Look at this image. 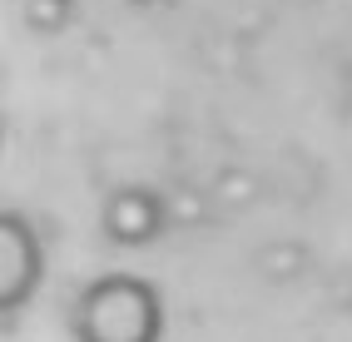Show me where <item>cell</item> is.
<instances>
[{"label": "cell", "mask_w": 352, "mask_h": 342, "mask_svg": "<svg viewBox=\"0 0 352 342\" xmlns=\"http://www.w3.org/2000/svg\"><path fill=\"white\" fill-rule=\"evenodd\" d=\"M25 25L35 35H60L69 25V0H25Z\"/></svg>", "instance_id": "277c9868"}, {"label": "cell", "mask_w": 352, "mask_h": 342, "mask_svg": "<svg viewBox=\"0 0 352 342\" xmlns=\"http://www.w3.org/2000/svg\"><path fill=\"white\" fill-rule=\"evenodd\" d=\"M69 328L80 342H159L164 332L159 288L134 273H109L80 293Z\"/></svg>", "instance_id": "6da1fadb"}, {"label": "cell", "mask_w": 352, "mask_h": 342, "mask_svg": "<svg viewBox=\"0 0 352 342\" xmlns=\"http://www.w3.org/2000/svg\"><path fill=\"white\" fill-rule=\"evenodd\" d=\"M40 278H45V248L35 228L20 214H6L0 218V308L15 312L20 303H30Z\"/></svg>", "instance_id": "7a4b0ae2"}, {"label": "cell", "mask_w": 352, "mask_h": 342, "mask_svg": "<svg viewBox=\"0 0 352 342\" xmlns=\"http://www.w3.org/2000/svg\"><path fill=\"white\" fill-rule=\"evenodd\" d=\"M139 5H149V0H139Z\"/></svg>", "instance_id": "5b68a950"}, {"label": "cell", "mask_w": 352, "mask_h": 342, "mask_svg": "<svg viewBox=\"0 0 352 342\" xmlns=\"http://www.w3.org/2000/svg\"><path fill=\"white\" fill-rule=\"evenodd\" d=\"M104 238H114L120 248H144L159 228H164V203L154 189H139V184H124L104 198Z\"/></svg>", "instance_id": "3957f363"}]
</instances>
